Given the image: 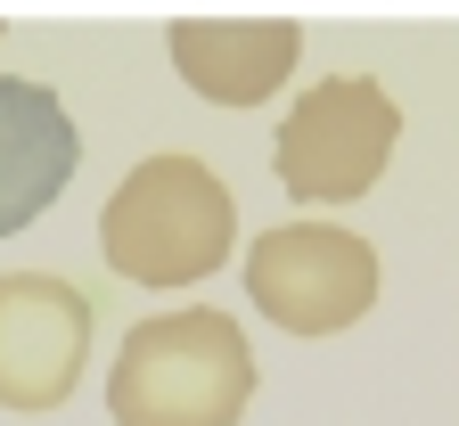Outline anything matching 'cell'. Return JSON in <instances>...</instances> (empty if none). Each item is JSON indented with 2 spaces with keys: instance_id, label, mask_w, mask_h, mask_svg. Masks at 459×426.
<instances>
[{
  "instance_id": "6da1fadb",
  "label": "cell",
  "mask_w": 459,
  "mask_h": 426,
  "mask_svg": "<svg viewBox=\"0 0 459 426\" xmlns=\"http://www.w3.org/2000/svg\"><path fill=\"white\" fill-rule=\"evenodd\" d=\"M247 402H255V352L238 320L213 303L140 320L107 369L115 426H238Z\"/></svg>"
},
{
  "instance_id": "7a4b0ae2",
  "label": "cell",
  "mask_w": 459,
  "mask_h": 426,
  "mask_svg": "<svg viewBox=\"0 0 459 426\" xmlns=\"http://www.w3.org/2000/svg\"><path fill=\"white\" fill-rule=\"evenodd\" d=\"M238 247V197L197 156H148L115 180L99 213V255L132 287H189Z\"/></svg>"
},
{
  "instance_id": "3957f363",
  "label": "cell",
  "mask_w": 459,
  "mask_h": 426,
  "mask_svg": "<svg viewBox=\"0 0 459 426\" xmlns=\"http://www.w3.org/2000/svg\"><path fill=\"white\" fill-rule=\"evenodd\" d=\"M394 140H402L394 91L369 74H328L287 107V124L271 140V172L296 205H353L394 164Z\"/></svg>"
},
{
  "instance_id": "277c9868",
  "label": "cell",
  "mask_w": 459,
  "mask_h": 426,
  "mask_svg": "<svg viewBox=\"0 0 459 426\" xmlns=\"http://www.w3.org/2000/svg\"><path fill=\"white\" fill-rule=\"evenodd\" d=\"M247 295L279 336H336L377 303V247L336 222H279L247 247Z\"/></svg>"
},
{
  "instance_id": "5b68a950",
  "label": "cell",
  "mask_w": 459,
  "mask_h": 426,
  "mask_svg": "<svg viewBox=\"0 0 459 426\" xmlns=\"http://www.w3.org/2000/svg\"><path fill=\"white\" fill-rule=\"evenodd\" d=\"M91 361V295L57 271H0V410H57Z\"/></svg>"
},
{
  "instance_id": "8992f818",
  "label": "cell",
  "mask_w": 459,
  "mask_h": 426,
  "mask_svg": "<svg viewBox=\"0 0 459 426\" xmlns=\"http://www.w3.org/2000/svg\"><path fill=\"white\" fill-rule=\"evenodd\" d=\"M74 164H82V140H74L66 99L49 83L0 74V238L41 222L57 205V189L74 180Z\"/></svg>"
},
{
  "instance_id": "52a82bcc",
  "label": "cell",
  "mask_w": 459,
  "mask_h": 426,
  "mask_svg": "<svg viewBox=\"0 0 459 426\" xmlns=\"http://www.w3.org/2000/svg\"><path fill=\"white\" fill-rule=\"evenodd\" d=\"M304 33L287 17H181L172 25V66L197 99H221V107H263L287 66H296Z\"/></svg>"
}]
</instances>
